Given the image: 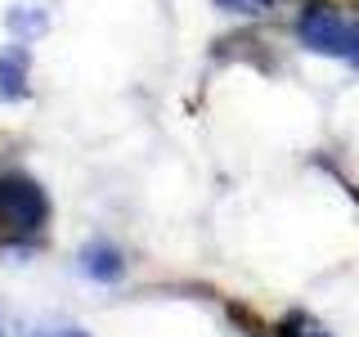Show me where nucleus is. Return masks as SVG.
Returning <instances> with one entry per match:
<instances>
[{
	"mask_svg": "<svg viewBox=\"0 0 359 337\" xmlns=\"http://www.w3.org/2000/svg\"><path fill=\"white\" fill-rule=\"evenodd\" d=\"M297 37L314 54L346 59L351 67H359V18H341L332 5H306V14L297 22Z\"/></svg>",
	"mask_w": 359,
	"mask_h": 337,
	"instance_id": "obj_1",
	"label": "nucleus"
},
{
	"mask_svg": "<svg viewBox=\"0 0 359 337\" xmlns=\"http://www.w3.org/2000/svg\"><path fill=\"white\" fill-rule=\"evenodd\" d=\"M0 220L18 234H36L50 220V198L27 176H0Z\"/></svg>",
	"mask_w": 359,
	"mask_h": 337,
	"instance_id": "obj_2",
	"label": "nucleus"
},
{
	"mask_svg": "<svg viewBox=\"0 0 359 337\" xmlns=\"http://www.w3.org/2000/svg\"><path fill=\"white\" fill-rule=\"evenodd\" d=\"M81 275L95 279V284H117L121 275H126V261H121V252L112 243H86L81 247Z\"/></svg>",
	"mask_w": 359,
	"mask_h": 337,
	"instance_id": "obj_3",
	"label": "nucleus"
},
{
	"mask_svg": "<svg viewBox=\"0 0 359 337\" xmlns=\"http://www.w3.org/2000/svg\"><path fill=\"white\" fill-rule=\"evenodd\" d=\"M0 99H9V104L27 99V50L22 45L0 54Z\"/></svg>",
	"mask_w": 359,
	"mask_h": 337,
	"instance_id": "obj_4",
	"label": "nucleus"
},
{
	"mask_svg": "<svg viewBox=\"0 0 359 337\" xmlns=\"http://www.w3.org/2000/svg\"><path fill=\"white\" fill-rule=\"evenodd\" d=\"M274 337H328V329L323 324H314L310 315H301V310H292L283 324L274 329Z\"/></svg>",
	"mask_w": 359,
	"mask_h": 337,
	"instance_id": "obj_5",
	"label": "nucleus"
},
{
	"mask_svg": "<svg viewBox=\"0 0 359 337\" xmlns=\"http://www.w3.org/2000/svg\"><path fill=\"white\" fill-rule=\"evenodd\" d=\"M216 5H220V9H233V14H247L256 0H216Z\"/></svg>",
	"mask_w": 359,
	"mask_h": 337,
	"instance_id": "obj_6",
	"label": "nucleus"
},
{
	"mask_svg": "<svg viewBox=\"0 0 359 337\" xmlns=\"http://www.w3.org/2000/svg\"><path fill=\"white\" fill-rule=\"evenodd\" d=\"M269 5H274V0H256V9H269Z\"/></svg>",
	"mask_w": 359,
	"mask_h": 337,
	"instance_id": "obj_7",
	"label": "nucleus"
},
{
	"mask_svg": "<svg viewBox=\"0 0 359 337\" xmlns=\"http://www.w3.org/2000/svg\"><path fill=\"white\" fill-rule=\"evenodd\" d=\"M54 337H81V333H54Z\"/></svg>",
	"mask_w": 359,
	"mask_h": 337,
	"instance_id": "obj_8",
	"label": "nucleus"
}]
</instances>
